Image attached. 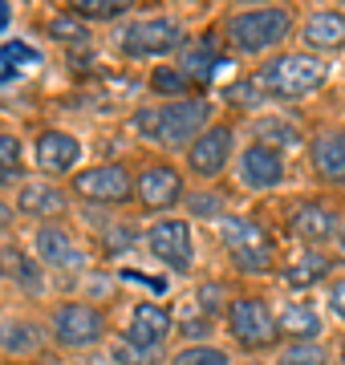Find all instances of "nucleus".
<instances>
[{"mask_svg":"<svg viewBox=\"0 0 345 365\" xmlns=\"http://www.w3.org/2000/svg\"><path fill=\"white\" fill-rule=\"evenodd\" d=\"M33 155H37V167L45 175H66V170L78 167L81 143L66 130H45V134H37V150Z\"/></svg>","mask_w":345,"mask_h":365,"instance_id":"obj_14","label":"nucleus"},{"mask_svg":"<svg viewBox=\"0 0 345 365\" xmlns=\"http://www.w3.org/2000/svg\"><path fill=\"white\" fill-rule=\"evenodd\" d=\"M0 349L16 353V357L37 353L41 349V329L33 325V321H4V325H0Z\"/></svg>","mask_w":345,"mask_h":365,"instance_id":"obj_25","label":"nucleus"},{"mask_svg":"<svg viewBox=\"0 0 345 365\" xmlns=\"http://www.w3.org/2000/svg\"><path fill=\"white\" fill-rule=\"evenodd\" d=\"M337 248L345 252V223H341V232H337Z\"/></svg>","mask_w":345,"mask_h":365,"instance_id":"obj_39","label":"nucleus"},{"mask_svg":"<svg viewBox=\"0 0 345 365\" xmlns=\"http://www.w3.org/2000/svg\"><path fill=\"white\" fill-rule=\"evenodd\" d=\"M69 13H78L81 21H114V16L126 13V4L122 0H73Z\"/></svg>","mask_w":345,"mask_h":365,"instance_id":"obj_30","label":"nucleus"},{"mask_svg":"<svg viewBox=\"0 0 345 365\" xmlns=\"http://www.w3.org/2000/svg\"><path fill=\"white\" fill-rule=\"evenodd\" d=\"M280 365H329V357H325L317 341H292L280 353Z\"/></svg>","mask_w":345,"mask_h":365,"instance_id":"obj_28","label":"nucleus"},{"mask_svg":"<svg viewBox=\"0 0 345 365\" xmlns=\"http://www.w3.org/2000/svg\"><path fill=\"white\" fill-rule=\"evenodd\" d=\"M341 353H345V341H341Z\"/></svg>","mask_w":345,"mask_h":365,"instance_id":"obj_40","label":"nucleus"},{"mask_svg":"<svg viewBox=\"0 0 345 365\" xmlns=\"http://www.w3.org/2000/svg\"><path fill=\"white\" fill-rule=\"evenodd\" d=\"M207 118H212V106L203 98H179L159 110H143L134 126L143 130V138H159L163 146H187L207 130Z\"/></svg>","mask_w":345,"mask_h":365,"instance_id":"obj_1","label":"nucleus"},{"mask_svg":"<svg viewBox=\"0 0 345 365\" xmlns=\"http://www.w3.org/2000/svg\"><path fill=\"white\" fill-rule=\"evenodd\" d=\"M33 365H37V361H33Z\"/></svg>","mask_w":345,"mask_h":365,"instance_id":"obj_41","label":"nucleus"},{"mask_svg":"<svg viewBox=\"0 0 345 365\" xmlns=\"http://www.w3.org/2000/svg\"><path fill=\"white\" fill-rule=\"evenodd\" d=\"M289 232L301 235V240L321 244V240L337 235L341 227H337V220H333L329 207H321V203H297V207H292V215H289Z\"/></svg>","mask_w":345,"mask_h":365,"instance_id":"obj_16","label":"nucleus"},{"mask_svg":"<svg viewBox=\"0 0 345 365\" xmlns=\"http://www.w3.org/2000/svg\"><path fill=\"white\" fill-rule=\"evenodd\" d=\"M179 45H183V29L171 16H143V21L122 25L118 33V49L130 53V57H163Z\"/></svg>","mask_w":345,"mask_h":365,"instance_id":"obj_5","label":"nucleus"},{"mask_svg":"<svg viewBox=\"0 0 345 365\" xmlns=\"http://www.w3.org/2000/svg\"><path fill=\"white\" fill-rule=\"evenodd\" d=\"M61 207H66V191L53 187V182L29 179V182H21V191H16V211H25V215L49 220V215H57Z\"/></svg>","mask_w":345,"mask_h":365,"instance_id":"obj_17","label":"nucleus"},{"mask_svg":"<svg viewBox=\"0 0 345 365\" xmlns=\"http://www.w3.org/2000/svg\"><path fill=\"white\" fill-rule=\"evenodd\" d=\"M9 16H13V13H9V4H0V29L9 25Z\"/></svg>","mask_w":345,"mask_h":365,"instance_id":"obj_38","label":"nucleus"},{"mask_svg":"<svg viewBox=\"0 0 345 365\" xmlns=\"http://www.w3.org/2000/svg\"><path fill=\"white\" fill-rule=\"evenodd\" d=\"M53 337L66 345V349H90L106 337V317L90 309V304H78L69 300L53 313Z\"/></svg>","mask_w":345,"mask_h":365,"instance_id":"obj_8","label":"nucleus"},{"mask_svg":"<svg viewBox=\"0 0 345 365\" xmlns=\"http://www.w3.org/2000/svg\"><path fill=\"white\" fill-rule=\"evenodd\" d=\"M329 309L345 321V276H337V280L329 284Z\"/></svg>","mask_w":345,"mask_h":365,"instance_id":"obj_36","label":"nucleus"},{"mask_svg":"<svg viewBox=\"0 0 345 365\" xmlns=\"http://www.w3.org/2000/svg\"><path fill=\"white\" fill-rule=\"evenodd\" d=\"M240 182L244 187H252V191H272L284 182V158L280 150L264 143H252L244 155H240Z\"/></svg>","mask_w":345,"mask_h":365,"instance_id":"obj_12","label":"nucleus"},{"mask_svg":"<svg viewBox=\"0 0 345 365\" xmlns=\"http://www.w3.org/2000/svg\"><path fill=\"white\" fill-rule=\"evenodd\" d=\"M21 170V143L16 134H0V179H13Z\"/></svg>","mask_w":345,"mask_h":365,"instance_id":"obj_32","label":"nucleus"},{"mask_svg":"<svg viewBox=\"0 0 345 365\" xmlns=\"http://www.w3.org/2000/svg\"><path fill=\"white\" fill-rule=\"evenodd\" d=\"M191 211H195V215H212V220H220V199L207 195V191H203V195H191Z\"/></svg>","mask_w":345,"mask_h":365,"instance_id":"obj_34","label":"nucleus"},{"mask_svg":"<svg viewBox=\"0 0 345 365\" xmlns=\"http://www.w3.org/2000/svg\"><path fill=\"white\" fill-rule=\"evenodd\" d=\"M41 69V49L25 45V41H0V86H13L16 78H25Z\"/></svg>","mask_w":345,"mask_h":365,"instance_id":"obj_19","label":"nucleus"},{"mask_svg":"<svg viewBox=\"0 0 345 365\" xmlns=\"http://www.w3.org/2000/svg\"><path fill=\"white\" fill-rule=\"evenodd\" d=\"M150 86H155L159 93H183L187 90V73L175 69V66H159L155 73H150Z\"/></svg>","mask_w":345,"mask_h":365,"instance_id":"obj_31","label":"nucleus"},{"mask_svg":"<svg viewBox=\"0 0 345 365\" xmlns=\"http://www.w3.org/2000/svg\"><path fill=\"white\" fill-rule=\"evenodd\" d=\"M292 33V13L289 9H248L227 21V41L240 53H268Z\"/></svg>","mask_w":345,"mask_h":365,"instance_id":"obj_3","label":"nucleus"},{"mask_svg":"<svg viewBox=\"0 0 345 365\" xmlns=\"http://www.w3.org/2000/svg\"><path fill=\"white\" fill-rule=\"evenodd\" d=\"M301 37L313 49H337L345 45V13H313L301 29Z\"/></svg>","mask_w":345,"mask_h":365,"instance_id":"obj_20","label":"nucleus"},{"mask_svg":"<svg viewBox=\"0 0 345 365\" xmlns=\"http://www.w3.org/2000/svg\"><path fill=\"white\" fill-rule=\"evenodd\" d=\"M73 191L81 199H93V203H122V199H130L134 179L122 163H102V167L78 170L73 175Z\"/></svg>","mask_w":345,"mask_h":365,"instance_id":"obj_9","label":"nucleus"},{"mask_svg":"<svg viewBox=\"0 0 345 365\" xmlns=\"http://www.w3.org/2000/svg\"><path fill=\"white\" fill-rule=\"evenodd\" d=\"M232 143H236L232 126H207L195 143L187 146V167H191V175L215 179L227 167V158H232Z\"/></svg>","mask_w":345,"mask_h":365,"instance_id":"obj_10","label":"nucleus"},{"mask_svg":"<svg viewBox=\"0 0 345 365\" xmlns=\"http://www.w3.org/2000/svg\"><path fill=\"white\" fill-rule=\"evenodd\" d=\"M220 235L224 244L232 248V260H236L240 272H268L272 268V240L264 235L260 223H248V220H236V215H224L220 220Z\"/></svg>","mask_w":345,"mask_h":365,"instance_id":"obj_4","label":"nucleus"},{"mask_svg":"<svg viewBox=\"0 0 345 365\" xmlns=\"http://www.w3.org/2000/svg\"><path fill=\"white\" fill-rule=\"evenodd\" d=\"M313 170L329 182H345V130H325L313 143Z\"/></svg>","mask_w":345,"mask_h":365,"instance_id":"obj_18","label":"nucleus"},{"mask_svg":"<svg viewBox=\"0 0 345 365\" xmlns=\"http://www.w3.org/2000/svg\"><path fill=\"white\" fill-rule=\"evenodd\" d=\"M200 304H203V313H215V309L224 304V288L220 284H203L200 288Z\"/></svg>","mask_w":345,"mask_h":365,"instance_id":"obj_35","label":"nucleus"},{"mask_svg":"<svg viewBox=\"0 0 345 365\" xmlns=\"http://www.w3.org/2000/svg\"><path fill=\"white\" fill-rule=\"evenodd\" d=\"M37 256L49 268H78L81 264V248L73 244V235L66 227H57V223H45L37 232Z\"/></svg>","mask_w":345,"mask_h":365,"instance_id":"obj_15","label":"nucleus"},{"mask_svg":"<svg viewBox=\"0 0 345 365\" xmlns=\"http://www.w3.org/2000/svg\"><path fill=\"white\" fill-rule=\"evenodd\" d=\"M256 134H260V143L264 146H297L301 143V130L292 126V122H280V118H260L256 122Z\"/></svg>","mask_w":345,"mask_h":365,"instance_id":"obj_26","label":"nucleus"},{"mask_svg":"<svg viewBox=\"0 0 345 365\" xmlns=\"http://www.w3.org/2000/svg\"><path fill=\"white\" fill-rule=\"evenodd\" d=\"M146 248L171 272H187L195 264V240H191L187 220H155V227L146 232Z\"/></svg>","mask_w":345,"mask_h":365,"instance_id":"obj_7","label":"nucleus"},{"mask_svg":"<svg viewBox=\"0 0 345 365\" xmlns=\"http://www.w3.org/2000/svg\"><path fill=\"white\" fill-rule=\"evenodd\" d=\"M232 106H260V81H244V86H232L227 90Z\"/></svg>","mask_w":345,"mask_h":365,"instance_id":"obj_33","label":"nucleus"},{"mask_svg":"<svg viewBox=\"0 0 345 365\" xmlns=\"http://www.w3.org/2000/svg\"><path fill=\"white\" fill-rule=\"evenodd\" d=\"M220 66H224V57L215 53V41L212 37H200V41H191V45H183V73H187V81L191 78H215L220 73Z\"/></svg>","mask_w":345,"mask_h":365,"instance_id":"obj_21","label":"nucleus"},{"mask_svg":"<svg viewBox=\"0 0 345 365\" xmlns=\"http://www.w3.org/2000/svg\"><path fill=\"white\" fill-rule=\"evenodd\" d=\"M9 223H13V207H4V203H0V227H9Z\"/></svg>","mask_w":345,"mask_h":365,"instance_id":"obj_37","label":"nucleus"},{"mask_svg":"<svg viewBox=\"0 0 345 365\" xmlns=\"http://www.w3.org/2000/svg\"><path fill=\"white\" fill-rule=\"evenodd\" d=\"M134 191H138V199H143L150 211L171 207V203H179V195H183V175L175 167H167V163H150V167H143Z\"/></svg>","mask_w":345,"mask_h":365,"instance_id":"obj_13","label":"nucleus"},{"mask_svg":"<svg viewBox=\"0 0 345 365\" xmlns=\"http://www.w3.org/2000/svg\"><path fill=\"white\" fill-rule=\"evenodd\" d=\"M0 276H9L25 292H41V264H33V256L21 248H0Z\"/></svg>","mask_w":345,"mask_h":365,"instance_id":"obj_23","label":"nucleus"},{"mask_svg":"<svg viewBox=\"0 0 345 365\" xmlns=\"http://www.w3.org/2000/svg\"><path fill=\"white\" fill-rule=\"evenodd\" d=\"M49 33H53L57 41H66V45H86V41H90V29H86V21H81L78 13H57L53 21H49Z\"/></svg>","mask_w":345,"mask_h":365,"instance_id":"obj_27","label":"nucleus"},{"mask_svg":"<svg viewBox=\"0 0 345 365\" xmlns=\"http://www.w3.org/2000/svg\"><path fill=\"white\" fill-rule=\"evenodd\" d=\"M227 361L232 357L224 349H215V345H183L171 357V365H227Z\"/></svg>","mask_w":345,"mask_h":365,"instance_id":"obj_29","label":"nucleus"},{"mask_svg":"<svg viewBox=\"0 0 345 365\" xmlns=\"http://www.w3.org/2000/svg\"><path fill=\"white\" fill-rule=\"evenodd\" d=\"M277 329L284 337H297V341H317L321 337V313L317 309H309V304H289V309H280L277 317Z\"/></svg>","mask_w":345,"mask_h":365,"instance_id":"obj_22","label":"nucleus"},{"mask_svg":"<svg viewBox=\"0 0 345 365\" xmlns=\"http://www.w3.org/2000/svg\"><path fill=\"white\" fill-rule=\"evenodd\" d=\"M325 78H329V66L313 53H280L256 73L260 90L272 98H305V93L321 90Z\"/></svg>","mask_w":345,"mask_h":365,"instance_id":"obj_2","label":"nucleus"},{"mask_svg":"<svg viewBox=\"0 0 345 365\" xmlns=\"http://www.w3.org/2000/svg\"><path fill=\"white\" fill-rule=\"evenodd\" d=\"M329 276V260L321 256V252H305L301 260L284 264V272H280V280L289 288H313L317 280H325Z\"/></svg>","mask_w":345,"mask_h":365,"instance_id":"obj_24","label":"nucleus"},{"mask_svg":"<svg viewBox=\"0 0 345 365\" xmlns=\"http://www.w3.org/2000/svg\"><path fill=\"white\" fill-rule=\"evenodd\" d=\"M227 329H232V337L240 345H248V349H264L272 341L280 337L277 329V317L268 313V304L260 297H236L227 304Z\"/></svg>","mask_w":345,"mask_h":365,"instance_id":"obj_6","label":"nucleus"},{"mask_svg":"<svg viewBox=\"0 0 345 365\" xmlns=\"http://www.w3.org/2000/svg\"><path fill=\"white\" fill-rule=\"evenodd\" d=\"M167 333H171V313L163 309V304H155V300H143V304H134L130 309V325H126V345L138 353H150L159 349L163 341H167Z\"/></svg>","mask_w":345,"mask_h":365,"instance_id":"obj_11","label":"nucleus"}]
</instances>
